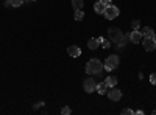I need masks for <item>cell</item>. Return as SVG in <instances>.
<instances>
[{
	"mask_svg": "<svg viewBox=\"0 0 156 115\" xmlns=\"http://www.w3.org/2000/svg\"><path fill=\"white\" fill-rule=\"evenodd\" d=\"M101 70H103V64L100 59H90L86 64V72L89 75H98Z\"/></svg>",
	"mask_w": 156,
	"mask_h": 115,
	"instance_id": "cell-1",
	"label": "cell"
},
{
	"mask_svg": "<svg viewBox=\"0 0 156 115\" xmlns=\"http://www.w3.org/2000/svg\"><path fill=\"white\" fill-rule=\"evenodd\" d=\"M108 37L111 42H115V44H122L123 41V34L119 28H109L108 30Z\"/></svg>",
	"mask_w": 156,
	"mask_h": 115,
	"instance_id": "cell-2",
	"label": "cell"
},
{
	"mask_svg": "<svg viewBox=\"0 0 156 115\" xmlns=\"http://www.w3.org/2000/svg\"><path fill=\"white\" fill-rule=\"evenodd\" d=\"M119 62H120V59H119L117 55H109L105 61V70H108V72L114 70L117 66H119Z\"/></svg>",
	"mask_w": 156,
	"mask_h": 115,
	"instance_id": "cell-3",
	"label": "cell"
},
{
	"mask_svg": "<svg viewBox=\"0 0 156 115\" xmlns=\"http://www.w3.org/2000/svg\"><path fill=\"white\" fill-rule=\"evenodd\" d=\"M120 14V11H119V8L117 6H114V5H108L106 6V9H105V12H103V16H105L108 20H112V19H115L117 16Z\"/></svg>",
	"mask_w": 156,
	"mask_h": 115,
	"instance_id": "cell-4",
	"label": "cell"
},
{
	"mask_svg": "<svg viewBox=\"0 0 156 115\" xmlns=\"http://www.w3.org/2000/svg\"><path fill=\"white\" fill-rule=\"evenodd\" d=\"M106 93H108V98H109V100H112V101H119V100L122 98V92L119 90V89H115V86H114V87H111Z\"/></svg>",
	"mask_w": 156,
	"mask_h": 115,
	"instance_id": "cell-5",
	"label": "cell"
},
{
	"mask_svg": "<svg viewBox=\"0 0 156 115\" xmlns=\"http://www.w3.org/2000/svg\"><path fill=\"white\" fill-rule=\"evenodd\" d=\"M95 87H97V83H95L92 78H87V79H84V84H83L84 92L90 93V92H94V90H95Z\"/></svg>",
	"mask_w": 156,
	"mask_h": 115,
	"instance_id": "cell-6",
	"label": "cell"
},
{
	"mask_svg": "<svg viewBox=\"0 0 156 115\" xmlns=\"http://www.w3.org/2000/svg\"><path fill=\"white\" fill-rule=\"evenodd\" d=\"M142 45H144V48L147 52H153L156 48V42L153 41V37H144V39H142Z\"/></svg>",
	"mask_w": 156,
	"mask_h": 115,
	"instance_id": "cell-7",
	"label": "cell"
},
{
	"mask_svg": "<svg viewBox=\"0 0 156 115\" xmlns=\"http://www.w3.org/2000/svg\"><path fill=\"white\" fill-rule=\"evenodd\" d=\"M128 36H129V41H131L133 44H140V42H142V39H144V36H142V33H140L139 30L131 31Z\"/></svg>",
	"mask_w": 156,
	"mask_h": 115,
	"instance_id": "cell-8",
	"label": "cell"
},
{
	"mask_svg": "<svg viewBox=\"0 0 156 115\" xmlns=\"http://www.w3.org/2000/svg\"><path fill=\"white\" fill-rule=\"evenodd\" d=\"M67 53L72 56V58H78L81 55V50H80V47H76V45H70L69 48H67Z\"/></svg>",
	"mask_w": 156,
	"mask_h": 115,
	"instance_id": "cell-9",
	"label": "cell"
},
{
	"mask_svg": "<svg viewBox=\"0 0 156 115\" xmlns=\"http://www.w3.org/2000/svg\"><path fill=\"white\" fill-rule=\"evenodd\" d=\"M106 6H108V5H105L101 0H98V2H95V5H94V9H95L97 14H103V12H105V9H106Z\"/></svg>",
	"mask_w": 156,
	"mask_h": 115,
	"instance_id": "cell-10",
	"label": "cell"
},
{
	"mask_svg": "<svg viewBox=\"0 0 156 115\" xmlns=\"http://www.w3.org/2000/svg\"><path fill=\"white\" fill-rule=\"evenodd\" d=\"M108 89H109V86L103 81V83H100V84H97V87H95V90L100 93V95H103V93H106L108 92Z\"/></svg>",
	"mask_w": 156,
	"mask_h": 115,
	"instance_id": "cell-11",
	"label": "cell"
},
{
	"mask_svg": "<svg viewBox=\"0 0 156 115\" xmlns=\"http://www.w3.org/2000/svg\"><path fill=\"white\" fill-rule=\"evenodd\" d=\"M98 45H100V42H98L97 37H92V39H89V42H87L89 50H97V48H98Z\"/></svg>",
	"mask_w": 156,
	"mask_h": 115,
	"instance_id": "cell-12",
	"label": "cell"
},
{
	"mask_svg": "<svg viewBox=\"0 0 156 115\" xmlns=\"http://www.w3.org/2000/svg\"><path fill=\"white\" fill-rule=\"evenodd\" d=\"M140 33H142V36H144V37H153V34H154V31H153L150 27L142 28V30H140Z\"/></svg>",
	"mask_w": 156,
	"mask_h": 115,
	"instance_id": "cell-13",
	"label": "cell"
},
{
	"mask_svg": "<svg viewBox=\"0 0 156 115\" xmlns=\"http://www.w3.org/2000/svg\"><path fill=\"white\" fill-rule=\"evenodd\" d=\"M83 5H84V0H72V6L75 9H83Z\"/></svg>",
	"mask_w": 156,
	"mask_h": 115,
	"instance_id": "cell-14",
	"label": "cell"
},
{
	"mask_svg": "<svg viewBox=\"0 0 156 115\" xmlns=\"http://www.w3.org/2000/svg\"><path fill=\"white\" fill-rule=\"evenodd\" d=\"M105 83H106L109 87H114V86L117 84V78H115V76H108V78L105 79Z\"/></svg>",
	"mask_w": 156,
	"mask_h": 115,
	"instance_id": "cell-15",
	"label": "cell"
},
{
	"mask_svg": "<svg viewBox=\"0 0 156 115\" xmlns=\"http://www.w3.org/2000/svg\"><path fill=\"white\" fill-rule=\"evenodd\" d=\"M83 19H84V12H83V9H75V20L81 22Z\"/></svg>",
	"mask_w": 156,
	"mask_h": 115,
	"instance_id": "cell-16",
	"label": "cell"
},
{
	"mask_svg": "<svg viewBox=\"0 0 156 115\" xmlns=\"http://www.w3.org/2000/svg\"><path fill=\"white\" fill-rule=\"evenodd\" d=\"M100 45H103V48H109L111 47V41H106V39H103V37H97Z\"/></svg>",
	"mask_w": 156,
	"mask_h": 115,
	"instance_id": "cell-17",
	"label": "cell"
},
{
	"mask_svg": "<svg viewBox=\"0 0 156 115\" xmlns=\"http://www.w3.org/2000/svg\"><path fill=\"white\" fill-rule=\"evenodd\" d=\"M23 2H25V0H8V3H9V6H14V8L20 6V5H22Z\"/></svg>",
	"mask_w": 156,
	"mask_h": 115,
	"instance_id": "cell-18",
	"label": "cell"
},
{
	"mask_svg": "<svg viewBox=\"0 0 156 115\" xmlns=\"http://www.w3.org/2000/svg\"><path fill=\"white\" fill-rule=\"evenodd\" d=\"M131 27H133V30H139L140 22H139V20H133V22H131Z\"/></svg>",
	"mask_w": 156,
	"mask_h": 115,
	"instance_id": "cell-19",
	"label": "cell"
},
{
	"mask_svg": "<svg viewBox=\"0 0 156 115\" xmlns=\"http://www.w3.org/2000/svg\"><path fill=\"white\" fill-rule=\"evenodd\" d=\"M70 112H72V110H70V107H67V106H64V107L61 109V113H62V115H69Z\"/></svg>",
	"mask_w": 156,
	"mask_h": 115,
	"instance_id": "cell-20",
	"label": "cell"
},
{
	"mask_svg": "<svg viewBox=\"0 0 156 115\" xmlns=\"http://www.w3.org/2000/svg\"><path fill=\"white\" fill-rule=\"evenodd\" d=\"M150 83H151L153 86H156V73H151V75H150Z\"/></svg>",
	"mask_w": 156,
	"mask_h": 115,
	"instance_id": "cell-21",
	"label": "cell"
},
{
	"mask_svg": "<svg viewBox=\"0 0 156 115\" xmlns=\"http://www.w3.org/2000/svg\"><path fill=\"white\" fill-rule=\"evenodd\" d=\"M122 113H123V115H126V113L129 115V113H134V112H133L131 109H123V110H122Z\"/></svg>",
	"mask_w": 156,
	"mask_h": 115,
	"instance_id": "cell-22",
	"label": "cell"
},
{
	"mask_svg": "<svg viewBox=\"0 0 156 115\" xmlns=\"http://www.w3.org/2000/svg\"><path fill=\"white\" fill-rule=\"evenodd\" d=\"M101 2L105 3V5H111V0H101Z\"/></svg>",
	"mask_w": 156,
	"mask_h": 115,
	"instance_id": "cell-23",
	"label": "cell"
},
{
	"mask_svg": "<svg viewBox=\"0 0 156 115\" xmlns=\"http://www.w3.org/2000/svg\"><path fill=\"white\" fill-rule=\"evenodd\" d=\"M153 41H154V42H156V33H154V34H153Z\"/></svg>",
	"mask_w": 156,
	"mask_h": 115,
	"instance_id": "cell-24",
	"label": "cell"
},
{
	"mask_svg": "<svg viewBox=\"0 0 156 115\" xmlns=\"http://www.w3.org/2000/svg\"><path fill=\"white\" fill-rule=\"evenodd\" d=\"M153 113H154V115H156V110H153Z\"/></svg>",
	"mask_w": 156,
	"mask_h": 115,
	"instance_id": "cell-25",
	"label": "cell"
}]
</instances>
